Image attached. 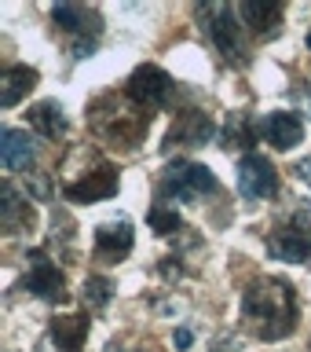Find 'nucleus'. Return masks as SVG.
Wrapping results in <instances>:
<instances>
[{"instance_id": "nucleus-22", "label": "nucleus", "mask_w": 311, "mask_h": 352, "mask_svg": "<svg viewBox=\"0 0 311 352\" xmlns=\"http://www.w3.org/2000/svg\"><path fill=\"white\" fill-rule=\"evenodd\" d=\"M172 345L180 349V352H187V349L194 345V330H191V327H176V330H172Z\"/></svg>"}, {"instance_id": "nucleus-7", "label": "nucleus", "mask_w": 311, "mask_h": 352, "mask_svg": "<svg viewBox=\"0 0 311 352\" xmlns=\"http://www.w3.org/2000/svg\"><path fill=\"white\" fill-rule=\"evenodd\" d=\"M238 191L253 202H268L279 195V173L264 154H246L238 162Z\"/></svg>"}, {"instance_id": "nucleus-15", "label": "nucleus", "mask_w": 311, "mask_h": 352, "mask_svg": "<svg viewBox=\"0 0 311 352\" xmlns=\"http://www.w3.org/2000/svg\"><path fill=\"white\" fill-rule=\"evenodd\" d=\"M88 316H55L51 327H48V338L55 352H84V341H88Z\"/></svg>"}, {"instance_id": "nucleus-4", "label": "nucleus", "mask_w": 311, "mask_h": 352, "mask_svg": "<svg viewBox=\"0 0 311 352\" xmlns=\"http://www.w3.org/2000/svg\"><path fill=\"white\" fill-rule=\"evenodd\" d=\"M268 253L286 264L311 261V202H293L290 213L268 231Z\"/></svg>"}, {"instance_id": "nucleus-16", "label": "nucleus", "mask_w": 311, "mask_h": 352, "mask_svg": "<svg viewBox=\"0 0 311 352\" xmlns=\"http://www.w3.org/2000/svg\"><path fill=\"white\" fill-rule=\"evenodd\" d=\"M238 15L249 30L268 33V37H275L282 30V4H275V0H242Z\"/></svg>"}, {"instance_id": "nucleus-2", "label": "nucleus", "mask_w": 311, "mask_h": 352, "mask_svg": "<svg viewBox=\"0 0 311 352\" xmlns=\"http://www.w3.org/2000/svg\"><path fill=\"white\" fill-rule=\"evenodd\" d=\"M88 121H92L95 136L106 140L110 147H125V151H136L143 136L150 129V114L139 110L128 96H103L88 107Z\"/></svg>"}, {"instance_id": "nucleus-20", "label": "nucleus", "mask_w": 311, "mask_h": 352, "mask_svg": "<svg viewBox=\"0 0 311 352\" xmlns=\"http://www.w3.org/2000/svg\"><path fill=\"white\" fill-rule=\"evenodd\" d=\"M81 297H84L88 308H106L110 297H114V279H106V275H88Z\"/></svg>"}, {"instance_id": "nucleus-23", "label": "nucleus", "mask_w": 311, "mask_h": 352, "mask_svg": "<svg viewBox=\"0 0 311 352\" xmlns=\"http://www.w3.org/2000/svg\"><path fill=\"white\" fill-rule=\"evenodd\" d=\"M293 176H301V180L311 187V154H308V158H301V162H297L293 165Z\"/></svg>"}, {"instance_id": "nucleus-8", "label": "nucleus", "mask_w": 311, "mask_h": 352, "mask_svg": "<svg viewBox=\"0 0 311 352\" xmlns=\"http://www.w3.org/2000/svg\"><path fill=\"white\" fill-rule=\"evenodd\" d=\"M26 290L37 294L41 301H62L66 297V283H62V272L59 264L48 257V250H30L26 257Z\"/></svg>"}, {"instance_id": "nucleus-1", "label": "nucleus", "mask_w": 311, "mask_h": 352, "mask_svg": "<svg viewBox=\"0 0 311 352\" xmlns=\"http://www.w3.org/2000/svg\"><path fill=\"white\" fill-rule=\"evenodd\" d=\"M242 323L260 341L290 338L297 330V290L286 279H257L242 294Z\"/></svg>"}, {"instance_id": "nucleus-12", "label": "nucleus", "mask_w": 311, "mask_h": 352, "mask_svg": "<svg viewBox=\"0 0 311 352\" xmlns=\"http://www.w3.org/2000/svg\"><path fill=\"white\" fill-rule=\"evenodd\" d=\"M92 239H95V257L99 261L117 264L132 253V224L128 220H106V224L95 228Z\"/></svg>"}, {"instance_id": "nucleus-10", "label": "nucleus", "mask_w": 311, "mask_h": 352, "mask_svg": "<svg viewBox=\"0 0 311 352\" xmlns=\"http://www.w3.org/2000/svg\"><path fill=\"white\" fill-rule=\"evenodd\" d=\"M216 136V125L213 118L205 114V110H180L169 129V136H165V147H205L209 140Z\"/></svg>"}, {"instance_id": "nucleus-24", "label": "nucleus", "mask_w": 311, "mask_h": 352, "mask_svg": "<svg viewBox=\"0 0 311 352\" xmlns=\"http://www.w3.org/2000/svg\"><path fill=\"white\" fill-rule=\"evenodd\" d=\"M110 352H114V349H110Z\"/></svg>"}, {"instance_id": "nucleus-5", "label": "nucleus", "mask_w": 311, "mask_h": 352, "mask_svg": "<svg viewBox=\"0 0 311 352\" xmlns=\"http://www.w3.org/2000/svg\"><path fill=\"white\" fill-rule=\"evenodd\" d=\"M158 191H161V198H172V202H202L205 195L216 191V176L209 165L172 162V165H165Z\"/></svg>"}, {"instance_id": "nucleus-9", "label": "nucleus", "mask_w": 311, "mask_h": 352, "mask_svg": "<svg viewBox=\"0 0 311 352\" xmlns=\"http://www.w3.org/2000/svg\"><path fill=\"white\" fill-rule=\"evenodd\" d=\"M62 195L70 202H103V198H114L117 195V169L114 165H95L92 173H81L77 180H70L62 187Z\"/></svg>"}, {"instance_id": "nucleus-3", "label": "nucleus", "mask_w": 311, "mask_h": 352, "mask_svg": "<svg viewBox=\"0 0 311 352\" xmlns=\"http://www.w3.org/2000/svg\"><path fill=\"white\" fill-rule=\"evenodd\" d=\"M198 19L209 33V41L216 44V52L224 55L231 66H246L249 63V44H246V22H242L238 8L231 4H202Z\"/></svg>"}, {"instance_id": "nucleus-18", "label": "nucleus", "mask_w": 311, "mask_h": 352, "mask_svg": "<svg viewBox=\"0 0 311 352\" xmlns=\"http://www.w3.org/2000/svg\"><path fill=\"white\" fill-rule=\"evenodd\" d=\"M264 136L260 125L253 121L249 114H231L224 121V132H220V143H224L227 151H249V147H257V140ZM253 154V151H249Z\"/></svg>"}, {"instance_id": "nucleus-21", "label": "nucleus", "mask_w": 311, "mask_h": 352, "mask_svg": "<svg viewBox=\"0 0 311 352\" xmlns=\"http://www.w3.org/2000/svg\"><path fill=\"white\" fill-rule=\"evenodd\" d=\"M147 224L154 228V235H176L180 231V213H176V206H150V213H147Z\"/></svg>"}, {"instance_id": "nucleus-19", "label": "nucleus", "mask_w": 311, "mask_h": 352, "mask_svg": "<svg viewBox=\"0 0 311 352\" xmlns=\"http://www.w3.org/2000/svg\"><path fill=\"white\" fill-rule=\"evenodd\" d=\"M30 125L41 132L44 140H62L66 136V114H62V107L55 103V99H44V103H37V107H30Z\"/></svg>"}, {"instance_id": "nucleus-17", "label": "nucleus", "mask_w": 311, "mask_h": 352, "mask_svg": "<svg viewBox=\"0 0 311 352\" xmlns=\"http://www.w3.org/2000/svg\"><path fill=\"white\" fill-rule=\"evenodd\" d=\"M41 81V74L33 66H8L4 77H0V107L11 110L22 96L33 92V85Z\"/></svg>"}, {"instance_id": "nucleus-13", "label": "nucleus", "mask_w": 311, "mask_h": 352, "mask_svg": "<svg viewBox=\"0 0 311 352\" xmlns=\"http://www.w3.org/2000/svg\"><path fill=\"white\" fill-rule=\"evenodd\" d=\"M0 228L8 235H22V231L33 228V206L15 191V184L0 187Z\"/></svg>"}, {"instance_id": "nucleus-14", "label": "nucleus", "mask_w": 311, "mask_h": 352, "mask_svg": "<svg viewBox=\"0 0 311 352\" xmlns=\"http://www.w3.org/2000/svg\"><path fill=\"white\" fill-rule=\"evenodd\" d=\"M33 158H37V147H33L30 132L22 129H4V136H0V162H4L8 173H26Z\"/></svg>"}, {"instance_id": "nucleus-6", "label": "nucleus", "mask_w": 311, "mask_h": 352, "mask_svg": "<svg viewBox=\"0 0 311 352\" xmlns=\"http://www.w3.org/2000/svg\"><path fill=\"white\" fill-rule=\"evenodd\" d=\"M125 96H128L139 110H147V114H150V110H161V107H169V103H172L176 81L161 70V66L143 63V66H136V70L128 74Z\"/></svg>"}, {"instance_id": "nucleus-11", "label": "nucleus", "mask_w": 311, "mask_h": 352, "mask_svg": "<svg viewBox=\"0 0 311 352\" xmlns=\"http://www.w3.org/2000/svg\"><path fill=\"white\" fill-rule=\"evenodd\" d=\"M260 132L275 151H293L304 140V118L297 110H271V114H264Z\"/></svg>"}]
</instances>
